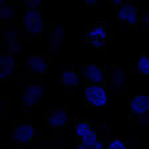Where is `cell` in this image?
Segmentation results:
<instances>
[{"label":"cell","mask_w":149,"mask_h":149,"mask_svg":"<svg viewBox=\"0 0 149 149\" xmlns=\"http://www.w3.org/2000/svg\"><path fill=\"white\" fill-rule=\"evenodd\" d=\"M51 59H52V55L49 52L47 53H32L28 57L23 59V64L27 67V72H25L24 76H17L15 74L11 80L15 84L23 83L27 84L29 81L33 80H41L44 74L48 72L51 65Z\"/></svg>","instance_id":"cell-1"},{"label":"cell","mask_w":149,"mask_h":149,"mask_svg":"<svg viewBox=\"0 0 149 149\" xmlns=\"http://www.w3.org/2000/svg\"><path fill=\"white\" fill-rule=\"evenodd\" d=\"M11 127H12V132H11V140L19 146H27V145H35L37 146V141H39V132L33 127L29 120H24L23 118L15 117L11 120Z\"/></svg>","instance_id":"cell-2"},{"label":"cell","mask_w":149,"mask_h":149,"mask_svg":"<svg viewBox=\"0 0 149 149\" xmlns=\"http://www.w3.org/2000/svg\"><path fill=\"white\" fill-rule=\"evenodd\" d=\"M129 101V115L128 123L130 127L148 124L149 125V96L134 95L128 97Z\"/></svg>","instance_id":"cell-3"},{"label":"cell","mask_w":149,"mask_h":149,"mask_svg":"<svg viewBox=\"0 0 149 149\" xmlns=\"http://www.w3.org/2000/svg\"><path fill=\"white\" fill-rule=\"evenodd\" d=\"M43 83L41 80H33L25 84L22 92V102H23V116H31V109L35 107H43Z\"/></svg>","instance_id":"cell-4"},{"label":"cell","mask_w":149,"mask_h":149,"mask_svg":"<svg viewBox=\"0 0 149 149\" xmlns=\"http://www.w3.org/2000/svg\"><path fill=\"white\" fill-rule=\"evenodd\" d=\"M117 28L118 31H137L139 28V6L132 1H125L117 9Z\"/></svg>","instance_id":"cell-5"},{"label":"cell","mask_w":149,"mask_h":149,"mask_svg":"<svg viewBox=\"0 0 149 149\" xmlns=\"http://www.w3.org/2000/svg\"><path fill=\"white\" fill-rule=\"evenodd\" d=\"M79 74L83 79L84 85L99 84V85H105L107 87L109 77L107 67L101 64H80Z\"/></svg>","instance_id":"cell-6"},{"label":"cell","mask_w":149,"mask_h":149,"mask_svg":"<svg viewBox=\"0 0 149 149\" xmlns=\"http://www.w3.org/2000/svg\"><path fill=\"white\" fill-rule=\"evenodd\" d=\"M43 116L45 124L55 130L63 129L72 121L69 107H60V108L43 107Z\"/></svg>","instance_id":"cell-7"},{"label":"cell","mask_w":149,"mask_h":149,"mask_svg":"<svg viewBox=\"0 0 149 149\" xmlns=\"http://www.w3.org/2000/svg\"><path fill=\"white\" fill-rule=\"evenodd\" d=\"M16 49L17 47L4 44V51L0 55V81L1 83L12 79L15 76L13 72L20 67L16 59Z\"/></svg>","instance_id":"cell-8"},{"label":"cell","mask_w":149,"mask_h":149,"mask_svg":"<svg viewBox=\"0 0 149 149\" xmlns=\"http://www.w3.org/2000/svg\"><path fill=\"white\" fill-rule=\"evenodd\" d=\"M53 27L52 23L41 20H35V22H17V28L20 32V41H29L36 37H41L44 32H49Z\"/></svg>","instance_id":"cell-9"},{"label":"cell","mask_w":149,"mask_h":149,"mask_svg":"<svg viewBox=\"0 0 149 149\" xmlns=\"http://www.w3.org/2000/svg\"><path fill=\"white\" fill-rule=\"evenodd\" d=\"M107 92L108 96L115 95H127V87H125V71L117 64L111 65L108 83H107Z\"/></svg>","instance_id":"cell-10"},{"label":"cell","mask_w":149,"mask_h":149,"mask_svg":"<svg viewBox=\"0 0 149 149\" xmlns=\"http://www.w3.org/2000/svg\"><path fill=\"white\" fill-rule=\"evenodd\" d=\"M84 101L89 107H104L108 101V92L105 85L91 84L84 88Z\"/></svg>","instance_id":"cell-11"},{"label":"cell","mask_w":149,"mask_h":149,"mask_svg":"<svg viewBox=\"0 0 149 149\" xmlns=\"http://www.w3.org/2000/svg\"><path fill=\"white\" fill-rule=\"evenodd\" d=\"M19 11H22L20 1H1L0 3V20H1L0 27L17 24Z\"/></svg>","instance_id":"cell-12"},{"label":"cell","mask_w":149,"mask_h":149,"mask_svg":"<svg viewBox=\"0 0 149 149\" xmlns=\"http://www.w3.org/2000/svg\"><path fill=\"white\" fill-rule=\"evenodd\" d=\"M57 83L59 85H63L64 87V92L65 95H72L79 83V73L76 72V69L72 68V67H68L65 68L61 73L59 74L57 77Z\"/></svg>","instance_id":"cell-13"},{"label":"cell","mask_w":149,"mask_h":149,"mask_svg":"<svg viewBox=\"0 0 149 149\" xmlns=\"http://www.w3.org/2000/svg\"><path fill=\"white\" fill-rule=\"evenodd\" d=\"M97 121L91 120H76L74 121V134L77 140H81L84 137L89 136L93 133V130L96 129Z\"/></svg>","instance_id":"cell-14"},{"label":"cell","mask_w":149,"mask_h":149,"mask_svg":"<svg viewBox=\"0 0 149 149\" xmlns=\"http://www.w3.org/2000/svg\"><path fill=\"white\" fill-rule=\"evenodd\" d=\"M85 36L104 39V40H107V41L111 40V33L107 32V25L104 22H96V23H93L92 25H89Z\"/></svg>","instance_id":"cell-15"},{"label":"cell","mask_w":149,"mask_h":149,"mask_svg":"<svg viewBox=\"0 0 149 149\" xmlns=\"http://www.w3.org/2000/svg\"><path fill=\"white\" fill-rule=\"evenodd\" d=\"M129 73H139L149 76V53H143L139 56V59L134 64L129 65L128 68Z\"/></svg>","instance_id":"cell-16"},{"label":"cell","mask_w":149,"mask_h":149,"mask_svg":"<svg viewBox=\"0 0 149 149\" xmlns=\"http://www.w3.org/2000/svg\"><path fill=\"white\" fill-rule=\"evenodd\" d=\"M48 33H49V37H48V48H49V53L52 55L53 52L59 51V47L63 41V28L53 25Z\"/></svg>","instance_id":"cell-17"},{"label":"cell","mask_w":149,"mask_h":149,"mask_svg":"<svg viewBox=\"0 0 149 149\" xmlns=\"http://www.w3.org/2000/svg\"><path fill=\"white\" fill-rule=\"evenodd\" d=\"M85 43L89 48H92L96 52H105L107 51V45L109 41L104 40V39H97V37H89L85 36Z\"/></svg>","instance_id":"cell-18"},{"label":"cell","mask_w":149,"mask_h":149,"mask_svg":"<svg viewBox=\"0 0 149 149\" xmlns=\"http://www.w3.org/2000/svg\"><path fill=\"white\" fill-rule=\"evenodd\" d=\"M133 144L127 139H109L105 144V149H130Z\"/></svg>","instance_id":"cell-19"},{"label":"cell","mask_w":149,"mask_h":149,"mask_svg":"<svg viewBox=\"0 0 149 149\" xmlns=\"http://www.w3.org/2000/svg\"><path fill=\"white\" fill-rule=\"evenodd\" d=\"M43 13L40 9H23V13L19 20L22 22H35V20H41Z\"/></svg>","instance_id":"cell-20"},{"label":"cell","mask_w":149,"mask_h":149,"mask_svg":"<svg viewBox=\"0 0 149 149\" xmlns=\"http://www.w3.org/2000/svg\"><path fill=\"white\" fill-rule=\"evenodd\" d=\"M22 9H40L43 3L41 0H23L20 1Z\"/></svg>","instance_id":"cell-21"},{"label":"cell","mask_w":149,"mask_h":149,"mask_svg":"<svg viewBox=\"0 0 149 149\" xmlns=\"http://www.w3.org/2000/svg\"><path fill=\"white\" fill-rule=\"evenodd\" d=\"M139 23L143 24L144 31H149V9H146L145 12L139 16Z\"/></svg>","instance_id":"cell-22"},{"label":"cell","mask_w":149,"mask_h":149,"mask_svg":"<svg viewBox=\"0 0 149 149\" xmlns=\"http://www.w3.org/2000/svg\"><path fill=\"white\" fill-rule=\"evenodd\" d=\"M125 1H127V0H109L108 3L111 4V6L113 7V8H116V11H117L118 8H121V7L124 6Z\"/></svg>","instance_id":"cell-23"},{"label":"cell","mask_w":149,"mask_h":149,"mask_svg":"<svg viewBox=\"0 0 149 149\" xmlns=\"http://www.w3.org/2000/svg\"><path fill=\"white\" fill-rule=\"evenodd\" d=\"M8 104H9V99L7 96L1 97V107H4V111H6V113H4V116L8 115Z\"/></svg>","instance_id":"cell-24"},{"label":"cell","mask_w":149,"mask_h":149,"mask_svg":"<svg viewBox=\"0 0 149 149\" xmlns=\"http://www.w3.org/2000/svg\"><path fill=\"white\" fill-rule=\"evenodd\" d=\"M85 6L87 7H95L96 6V1H95V0H88V1H85Z\"/></svg>","instance_id":"cell-25"},{"label":"cell","mask_w":149,"mask_h":149,"mask_svg":"<svg viewBox=\"0 0 149 149\" xmlns=\"http://www.w3.org/2000/svg\"><path fill=\"white\" fill-rule=\"evenodd\" d=\"M130 149H139V148H136V146H132V148H130Z\"/></svg>","instance_id":"cell-26"},{"label":"cell","mask_w":149,"mask_h":149,"mask_svg":"<svg viewBox=\"0 0 149 149\" xmlns=\"http://www.w3.org/2000/svg\"><path fill=\"white\" fill-rule=\"evenodd\" d=\"M148 149H149V146H148Z\"/></svg>","instance_id":"cell-27"}]
</instances>
